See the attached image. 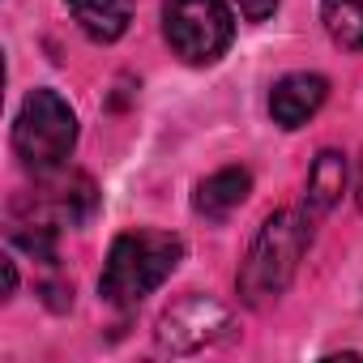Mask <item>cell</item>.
I'll use <instances>...</instances> for the list:
<instances>
[{"label": "cell", "mask_w": 363, "mask_h": 363, "mask_svg": "<svg viewBox=\"0 0 363 363\" xmlns=\"http://www.w3.org/2000/svg\"><path fill=\"white\" fill-rule=\"evenodd\" d=\"M274 9H278V0H240V13H244L248 22H265Z\"/></svg>", "instance_id": "cell-12"}, {"label": "cell", "mask_w": 363, "mask_h": 363, "mask_svg": "<svg viewBox=\"0 0 363 363\" xmlns=\"http://www.w3.org/2000/svg\"><path fill=\"white\" fill-rule=\"evenodd\" d=\"M48 184L30 197V214L18 223H43V227H82L94 214V184L82 171H43Z\"/></svg>", "instance_id": "cell-6"}, {"label": "cell", "mask_w": 363, "mask_h": 363, "mask_svg": "<svg viewBox=\"0 0 363 363\" xmlns=\"http://www.w3.org/2000/svg\"><path fill=\"white\" fill-rule=\"evenodd\" d=\"M252 193V175L244 167H223L214 171L210 179H201V189H197V214L206 218H227L231 210L244 206V197Z\"/></svg>", "instance_id": "cell-8"}, {"label": "cell", "mask_w": 363, "mask_h": 363, "mask_svg": "<svg viewBox=\"0 0 363 363\" xmlns=\"http://www.w3.org/2000/svg\"><path fill=\"white\" fill-rule=\"evenodd\" d=\"M320 18L333 43L363 52V0H320Z\"/></svg>", "instance_id": "cell-11"}, {"label": "cell", "mask_w": 363, "mask_h": 363, "mask_svg": "<svg viewBox=\"0 0 363 363\" xmlns=\"http://www.w3.org/2000/svg\"><path fill=\"white\" fill-rule=\"evenodd\" d=\"M325 94H329L325 77H316V73H286L274 86V94H269V116L282 128H299V124H308L320 111Z\"/></svg>", "instance_id": "cell-7"}, {"label": "cell", "mask_w": 363, "mask_h": 363, "mask_svg": "<svg viewBox=\"0 0 363 363\" xmlns=\"http://www.w3.org/2000/svg\"><path fill=\"white\" fill-rule=\"evenodd\" d=\"M308 244H312V218L303 210L269 214L261 223L244 265H240V295H244V303L261 308V303L278 299L286 291V282L295 278Z\"/></svg>", "instance_id": "cell-1"}, {"label": "cell", "mask_w": 363, "mask_h": 363, "mask_svg": "<svg viewBox=\"0 0 363 363\" xmlns=\"http://www.w3.org/2000/svg\"><path fill=\"white\" fill-rule=\"evenodd\" d=\"M227 329H231V312H227L218 299L189 291L184 299H175V303L158 316L154 342H158L162 350H171V354H193V350L218 342Z\"/></svg>", "instance_id": "cell-5"}, {"label": "cell", "mask_w": 363, "mask_h": 363, "mask_svg": "<svg viewBox=\"0 0 363 363\" xmlns=\"http://www.w3.org/2000/svg\"><path fill=\"white\" fill-rule=\"evenodd\" d=\"M65 5L77 26L99 43H116L133 22V0H65Z\"/></svg>", "instance_id": "cell-9"}, {"label": "cell", "mask_w": 363, "mask_h": 363, "mask_svg": "<svg viewBox=\"0 0 363 363\" xmlns=\"http://www.w3.org/2000/svg\"><path fill=\"white\" fill-rule=\"evenodd\" d=\"M77 141V116L73 107L56 94V90H30L22 111H18V124H13V150L18 158L30 167V171H52L69 158Z\"/></svg>", "instance_id": "cell-3"}, {"label": "cell", "mask_w": 363, "mask_h": 363, "mask_svg": "<svg viewBox=\"0 0 363 363\" xmlns=\"http://www.w3.org/2000/svg\"><path fill=\"white\" fill-rule=\"evenodd\" d=\"M342 193H346V158L337 150H320L312 158V167H308V193H303L308 210L325 214V210H333L342 201Z\"/></svg>", "instance_id": "cell-10"}, {"label": "cell", "mask_w": 363, "mask_h": 363, "mask_svg": "<svg viewBox=\"0 0 363 363\" xmlns=\"http://www.w3.org/2000/svg\"><path fill=\"white\" fill-rule=\"evenodd\" d=\"M179 257H184L179 235L124 231V235H116V244L107 252V265H103V278H99V295L111 308H137L150 291H158L171 278Z\"/></svg>", "instance_id": "cell-2"}, {"label": "cell", "mask_w": 363, "mask_h": 363, "mask_svg": "<svg viewBox=\"0 0 363 363\" xmlns=\"http://www.w3.org/2000/svg\"><path fill=\"white\" fill-rule=\"evenodd\" d=\"M162 30L175 56L189 65H214L235 39V22L223 0H162Z\"/></svg>", "instance_id": "cell-4"}]
</instances>
